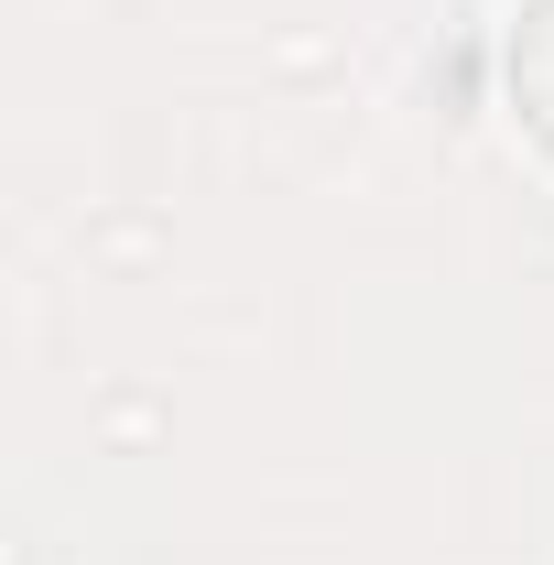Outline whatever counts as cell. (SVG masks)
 <instances>
[{"mask_svg": "<svg viewBox=\"0 0 554 565\" xmlns=\"http://www.w3.org/2000/svg\"><path fill=\"white\" fill-rule=\"evenodd\" d=\"M511 109L554 152V0H522L511 11Z\"/></svg>", "mask_w": 554, "mask_h": 565, "instance_id": "cell-1", "label": "cell"}]
</instances>
